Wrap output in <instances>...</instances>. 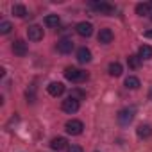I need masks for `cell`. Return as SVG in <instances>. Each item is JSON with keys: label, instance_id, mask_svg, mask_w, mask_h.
<instances>
[{"label": "cell", "instance_id": "1", "mask_svg": "<svg viewBox=\"0 0 152 152\" xmlns=\"http://www.w3.org/2000/svg\"><path fill=\"white\" fill-rule=\"evenodd\" d=\"M64 77H66L68 81H72V83H83V81L88 79V75H86V72L75 68V66H68V68L64 70Z\"/></svg>", "mask_w": 152, "mask_h": 152}, {"label": "cell", "instance_id": "2", "mask_svg": "<svg viewBox=\"0 0 152 152\" xmlns=\"http://www.w3.org/2000/svg\"><path fill=\"white\" fill-rule=\"evenodd\" d=\"M83 129H84V124L81 120H68L64 124V131L72 136H79L83 132Z\"/></svg>", "mask_w": 152, "mask_h": 152}, {"label": "cell", "instance_id": "3", "mask_svg": "<svg viewBox=\"0 0 152 152\" xmlns=\"http://www.w3.org/2000/svg\"><path fill=\"white\" fill-rule=\"evenodd\" d=\"M90 7L95 9V11L100 13V15H107V16L115 15V7H113L111 4H107V2H91Z\"/></svg>", "mask_w": 152, "mask_h": 152}, {"label": "cell", "instance_id": "4", "mask_svg": "<svg viewBox=\"0 0 152 152\" xmlns=\"http://www.w3.org/2000/svg\"><path fill=\"white\" fill-rule=\"evenodd\" d=\"M61 109H63L64 113H68V115L77 113V111H79V100H77V99H73V97H68L66 100H63Z\"/></svg>", "mask_w": 152, "mask_h": 152}, {"label": "cell", "instance_id": "5", "mask_svg": "<svg viewBox=\"0 0 152 152\" xmlns=\"http://www.w3.org/2000/svg\"><path fill=\"white\" fill-rule=\"evenodd\" d=\"M134 113H136V109L134 107H125V109H122L120 113H118V122L122 124V125H129L131 122H132V118H134Z\"/></svg>", "mask_w": 152, "mask_h": 152}, {"label": "cell", "instance_id": "6", "mask_svg": "<svg viewBox=\"0 0 152 152\" xmlns=\"http://www.w3.org/2000/svg\"><path fill=\"white\" fill-rule=\"evenodd\" d=\"M75 31H77V34L83 36V38H90L93 34V25L90 22H79L75 25Z\"/></svg>", "mask_w": 152, "mask_h": 152}, {"label": "cell", "instance_id": "7", "mask_svg": "<svg viewBox=\"0 0 152 152\" xmlns=\"http://www.w3.org/2000/svg\"><path fill=\"white\" fill-rule=\"evenodd\" d=\"M27 38H29L31 41H39V39H43V27H39V25H31V27L27 29Z\"/></svg>", "mask_w": 152, "mask_h": 152}, {"label": "cell", "instance_id": "8", "mask_svg": "<svg viewBox=\"0 0 152 152\" xmlns=\"http://www.w3.org/2000/svg\"><path fill=\"white\" fill-rule=\"evenodd\" d=\"M13 52H15V56H18V57L27 56V52H29L27 43H25L23 39H16V41H13Z\"/></svg>", "mask_w": 152, "mask_h": 152}, {"label": "cell", "instance_id": "9", "mask_svg": "<svg viewBox=\"0 0 152 152\" xmlns=\"http://www.w3.org/2000/svg\"><path fill=\"white\" fill-rule=\"evenodd\" d=\"M57 50H59L61 54H70V52L73 50V41H72L70 38L59 39V41H57Z\"/></svg>", "mask_w": 152, "mask_h": 152}, {"label": "cell", "instance_id": "10", "mask_svg": "<svg viewBox=\"0 0 152 152\" xmlns=\"http://www.w3.org/2000/svg\"><path fill=\"white\" fill-rule=\"evenodd\" d=\"M47 91H48L52 97H59V95H63V93H64V84H63V83L54 81V83H50V84L47 86Z\"/></svg>", "mask_w": 152, "mask_h": 152}, {"label": "cell", "instance_id": "11", "mask_svg": "<svg viewBox=\"0 0 152 152\" xmlns=\"http://www.w3.org/2000/svg\"><path fill=\"white\" fill-rule=\"evenodd\" d=\"M113 38H115V34H113L111 29H100V32H99V43L109 45L113 41Z\"/></svg>", "mask_w": 152, "mask_h": 152}, {"label": "cell", "instance_id": "12", "mask_svg": "<svg viewBox=\"0 0 152 152\" xmlns=\"http://www.w3.org/2000/svg\"><path fill=\"white\" fill-rule=\"evenodd\" d=\"M136 134H138V138L147 140V138H150V136H152V127H150L148 124H141V125H138Z\"/></svg>", "mask_w": 152, "mask_h": 152}, {"label": "cell", "instance_id": "13", "mask_svg": "<svg viewBox=\"0 0 152 152\" xmlns=\"http://www.w3.org/2000/svg\"><path fill=\"white\" fill-rule=\"evenodd\" d=\"M77 61H79V63H90V61H91V52H90V48L81 47V48L77 50Z\"/></svg>", "mask_w": 152, "mask_h": 152}, {"label": "cell", "instance_id": "14", "mask_svg": "<svg viewBox=\"0 0 152 152\" xmlns=\"http://www.w3.org/2000/svg\"><path fill=\"white\" fill-rule=\"evenodd\" d=\"M50 148L52 150H63V148H66V140L63 138V136H57V138H54L52 141H50Z\"/></svg>", "mask_w": 152, "mask_h": 152}, {"label": "cell", "instance_id": "15", "mask_svg": "<svg viewBox=\"0 0 152 152\" xmlns=\"http://www.w3.org/2000/svg\"><path fill=\"white\" fill-rule=\"evenodd\" d=\"M107 72H109V75H111V77H120V75H122V72H124V68H122V64H120L118 61H115V63H111V64H109Z\"/></svg>", "mask_w": 152, "mask_h": 152}, {"label": "cell", "instance_id": "16", "mask_svg": "<svg viewBox=\"0 0 152 152\" xmlns=\"http://www.w3.org/2000/svg\"><path fill=\"white\" fill-rule=\"evenodd\" d=\"M140 59H152V47L150 45H141L138 50Z\"/></svg>", "mask_w": 152, "mask_h": 152}, {"label": "cell", "instance_id": "17", "mask_svg": "<svg viewBox=\"0 0 152 152\" xmlns=\"http://www.w3.org/2000/svg\"><path fill=\"white\" fill-rule=\"evenodd\" d=\"M125 88L127 90H138L140 88V79L134 77V75H129V77L125 79Z\"/></svg>", "mask_w": 152, "mask_h": 152}, {"label": "cell", "instance_id": "18", "mask_svg": "<svg viewBox=\"0 0 152 152\" xmlns=\"http://www.w3.org/2000/svg\"><path fill=\"white\" fill-rule=\"evenodd\" d=\"M150 9H152V2L150 4H138L136 6V15L147 16V15H150Z\"/></svg>", "mask_w": 152, "mask_h": 152}, {"label": "cell", "instance_id": "19", "mask_svg": "<svg viewBox=\"0 0 152 152\" xmlns=\"http://www.w3.org/2000/svg\"><path fill=\"white\" fill-rule=\"evenodd\" d=\"M13 15L18 16V18H25L27 16V7L22 6V4H15L13 6Z\"/></svg>", "mask_w": 152, "mask_h": 152}, {"label": "cell", "instance_id": "20", "mask_svg": "<svg viewBox=\"0 0 152 152\" xmlns=\"http://www.w3.org/2000/svg\"><path fill=\"white\" fill-rule=\"evenodd\" d=\"M59 23H61V20H59L57 15H48V16H45V25H47V27H57Z\"/></svg>", "mask_w": 152, "mask_h": 152}, {"label": "cell", "instance_id": "21", "mask_svg": "<svg viewBox=\"0 0 152 152\" xmlns=\"http://www.w3.org/2000/svg\"><path fill=\"white\" fill-rule=\"evenodd\" d=\"M127 64H129V68H132V70L140 68V64H141L140 56H129V57H127Z\"/></svg>", "mask_w": 152, "mask_h": 152}, {"label": "cell", "instance_id": "22", "mask_svg": "<svg viewBox=\"0 0 152 152\" xmlns=\"http://www.w3.org/2000/svg\"><path fill=\"white\" fill-rule=\"evenodd\" d=\"M11 29H13V25L9 22H2V23H0V32H2V34H9Z\"/></svg>", "mask_w": 152, "mask_h": 152}, {"label": "cell", "instance_id": "23", "mask_svg": "<svg viewBox=\"0 0 152 152\" xmlns=\"http://www.w3.org/2000/svg\"><path fill=\"white\" fill-rule=\"evenodd\" d=\"M68 152H83V147H79V145H70L68 147Z\"/></svg>", "mask_w": 152, "mask_h": 152}, {"label": "cell", "instance_id": "24", "mask_svg": "<svg viewBox=\"0 0 152 152\" xmlns=\"http://www.w3.org/2000/svg\"><path fill=\"white\" fill-rule=\"evenodd\" d=\"M145 38H152V31H147L145 32Z\"/></svg>", "mask_w": 152, "mask_h": 152}, {"label": "cell", "instance_id": "25", "mask_svg": "<svg viewBox=\"0 0 152 152\" xmlns=\"http://www.w3.org/2000/svg\"><path fill=\"white\" fill-rule=\"evenodd\" d=\"M148 99L152 100V88H150V91H148Z\"/></svg>", "mask_w": 152, "mask_h": 152}, {"label": "cell", "instance_id": "26", "mask_svg": "<svg viewBox=\"0 0 152 152\" xmlns=\"http://www.w3.org/2000/svg\"><path fill=\"white\" fill-rule=\"evenodd\" d=\"M150 20H152V15H150Z\"/></svg>", "mask_w": 152, "mask_h": 152}]
</instances>
